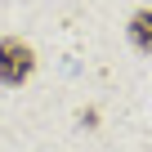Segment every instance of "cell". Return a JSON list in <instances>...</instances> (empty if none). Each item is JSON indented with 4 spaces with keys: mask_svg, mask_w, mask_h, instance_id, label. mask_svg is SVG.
I'll list each match as a JSON object with an SVG mask.
<instances>
[{
    "mask_svg": "<svg viewBox=\"0 0 152 152\" xmlns=\"http://www.w3.org/2000/svg\"><path fill=\"white\" fill-rule=\"evenodd\" d=\"M31 72H36L31 45L18 40V36H5V40H0V85H23Z\"/></svg>",
    "mask_w": 152,
    "mask_h": 152,
    "instance_id": "1",
    "label": "cell"
},
{
    "mask_svg": "<svg viewBox=\"0 0 152 152\" xmlns=\"http://www.w3.org/2000/svg\"><path fill=\"white\" fill-rule=\"evenodd\" d=\"M130 40H134L143 54H152V9H134V18H130Z\"/></svg>",
    "mask_w": 152,
    "mask_h": 152,
    "instance_id": "2",
    "label": "cell"
}]
</instances>
